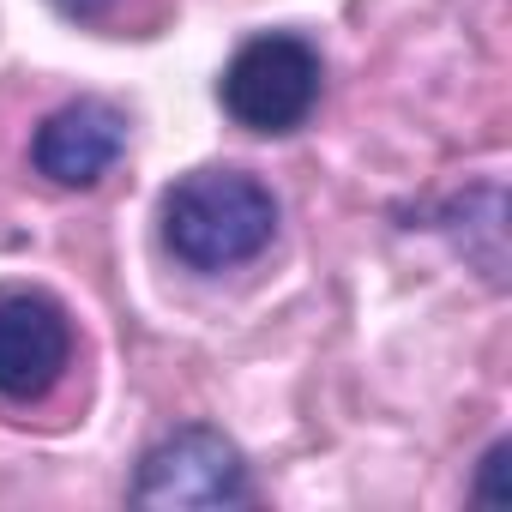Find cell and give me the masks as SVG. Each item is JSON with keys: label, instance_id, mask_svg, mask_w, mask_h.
Instances as JSON below:
<instances>
[{"label": "cell", "instance_id": "8992f818", "mask_svg": "<svg viewBox=\"0 0 512 512\" xmlns=\"http://www.w3.org/2000/svg\"><path fill=\"white\" fill-rule=\"evenodd\" d=\"M512 458V446L500 440V446H488V458H482V476H476V500L482 506H512V488H506V464Z\"/></svg>", "mask_w": 512, "mask_h": 512}, {"label": "cell", "instance_id": "5b68a950", "mask_svg": "<svg viewBox=\"0 0 512 512\" xmlns=\"http://www.w3.org/2000/svg\"><path fill=\"white\" fill-rule=\"evenodd\" d=\"M121 151H127V115L103 97L61 103L31 139V163L55 187H97L121 163Z\"/></svg>", "mask_w": 512, "mask_h": 512}, {"label": "cell", "instance_id": "7a4b0ae2", "mask_svg": "<svg viewBox=\"0 0 512 512\" xmlns=\"http://www.w3.org/2000/svg\"><path fill=\"white\" fill-rule=\"evenodd\" d=\"M320 85H326V67L314 43L272 31L235 49V61L217 79V97H223V115L247 133H296L314 115Z\"/></svg>", "mask_w": 512, "mask_h": 512}, {"label": "cell", "instance_id": "52a82bcc", "mask_svg": "<svg viewBox=\"0 0 512 512\" xmlns=\"http://www.w3.org/2000/svg\"><path fill=\"white\" fill-rule=\"evenodd\" d=\"M55 7H61L67 19H103V13L115 7V0H55Z\"/></svg>", "mask_w": 512, "mask_h": 512}, {"label": "cell", "instance_id": "277c9868", "mask_svg": "<svg viewBox=\"0 0 512 512\" xmlns=\"http://www.w3.org/2000/svg\"><path fill=\"white\" fill-rule=\"evenodd\" d=\"M73 362V320L43 290H7L0 296V398L37 404L55 392V380Z\"/></svg>", "mask_w": 512, "mask_h": 512}, {"label": "cell", "instance_id": "6da1fadb", "mask_svg": "<svg viewBox=\"0 0 512 512\" xmlns=\"http://www.w3.org/2000/svg\"><path fill=\"white\" fill-rule=\"evenodd\" d=\"M278 235V199L241 169H193L163 193V241L193 272L260 260Z\"/></svg>", "mask_w": 512, "mask_h": 512}, {"label": "cell", "instance_id": "3957f363", "mask_svg": "<svg viewBox=\"0 0 512 512\" xmlns=\"http://www.w3.org/2000/svg\"><path fill=\"white\" fill-rule=\"evenodd\" d=\"M253 482L229 434L217 428H175L139 458L133 506L151 512H199V506H247Z\"/></svg>", "mask_w": 512, "mask_h": 512}]
</instances>
